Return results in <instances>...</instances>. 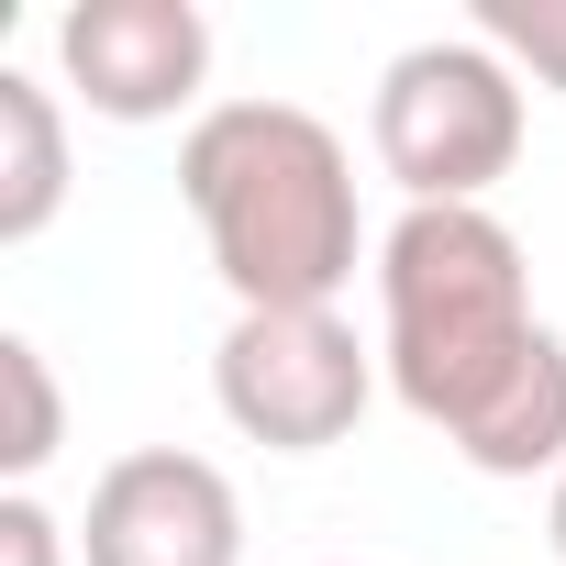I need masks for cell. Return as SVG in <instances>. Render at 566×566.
<instances>
[{
  "label": "cell",
  "mask_w": 566,
  "mask_h": 566,
  "mask_svg": "<svg viewBox=\"0 0 566 566\" xmlns=\"http://www.w3.org/2000/svg\"><path fill=\"white\" fill-rule=\"evenodd\" d=\"M67 211V112L45 78L0 67V244H34Z\"/></svg>",
  "instance_id": "obj_7"
},
{
  "label": "cell",
  "mask_w": 566,
  "mask_h": 566,
  "mask_svg": "<svg viewBox=\"0 0 566 566\" xmlns=\"http://www.w3.org/2000/svg\"><path fill=\"white\" fill-rule=\"evenodd\" d=\"M178 200L222 266L233 312H334L356 277V167L301 101H211L178 145Z\"/></svg>",
  "instance_id": "obj_2"
},
{
  "label": "cell",
  "mask_w": 566,
  "mask_h": 566,
  "mask_svg": "<svg viewBox=\"0 0 566 566\" xmlns=\"http://www.w3.org/2000/svg\"><path fill=\"white\" fill-rule=\"evenodd\" d=\"M56 67L101 123H167L211 78V12L200 0H78L56 23Z\"/></svg>",
  "instance_id": "obj_6"
},
{
  "label": "cell",
  "mask_w": 566,
  "mask_h": 566,
  "mask_svg": "<svg viewBox=\"0 0 566 566\" xmlns=\"http://www.w3.org/2000/svg\"><path fill=\"white\" fill-rule=\"evenodd\" d=\"M78 555L90 566H244V500L211 455L134 444V455L101 467Z\"/></svg>",
  "instance_id": "obj_5"
},
{
  "label": "cell",
  "mask_w": 566,
  "mask_h": 566,
  "mask_svg": "<svg viewBox=\"0 0 566 566\" xmlns=\"http://www.w3.org/2000/svg\"><path fill=\"white\" fill-rule=\"evenodd\" d=\"M0 566H67V533H56V511L34 489L0 500Z\"/></svg>",
  "instance_id": "obj_10"
},
{
  "label": "cell",
  "mask_w": 566,
  "mask_h": 566,
  "mask_svg": "<svg viewBox=\"0 0 566 566\" xmlns=\"http://www.w3.org/2000/svg\"><path fill=\"white\" fill-rule=\"evenodd\" d=\"M0 389H12L0 467H12V489H23V478H34V467H56V444H67V400H56V367H45V345H34V334H0Z\"/></svg>",
  "instance_id": "obj_8"
},
{
  "label": "cell",
  "mask_w": 566,
  "mask_h": 566,
  "mask_svg": "<svg viewBox=\"0 0 566 566\" xmlns=\"http://www.w3.org/2000/svg\"><path fill=\"white\" fill-rule=\"evenodd\" d=\"M478 45H489L511 78L566 90V0H478Z\"/></svg>",
  "instance_id": "obj_9"
},
{
  "label": "cell",
  "mask_w": 566,
  "mask_h": 566,
  "mask_svg": "<svg viewBox=\"0 0 566 566\" xmlns=\"http://www.w3.org/2000/svg\"><path fill=\"white\" fill-rule=\"evenodd\" d=\"M544 533H555V555H566V478H555V500H544Z\"/></svg>",
  "instance_id": "obj_11"
},
{
  "label": "cell",
  "mask_w": 566,
  "mask_h": 566,
  "mask_svg": "<svg viewBox=\"0 0 566 566\" xmlns=\"http://www.w3.org/2000/svg\"><path fill=\"white\" fill-rule=\"evenodd\" d=\"M211 400L266 455H323L367 422L378 356L356 345L345 312H233V334L211 356Z\"/></svg>",
  "instance_id": "obj_4"
},
{
  "label": "cell",
  "mask_w": 566,
  "mask_h": 566,
  "mask_svg": "<svg viewBox=\"0 0 566 566\" xmlns=\"http://www.w3.org/2000/svg\"><path fill=\"white\" fill-rule=\"evenodd\" d=\"M378 367L478 478H566V334L500 211H400L378 244Z\"/></svg>",
  "instance_id": "obj_1"
},
{
  "label": "cell",
  "mask_w": 566,
  "mask_h": 566,
  "mask_svg": "<svg viewBox=\"0 0 566 566\" xmlns=\"http://www.w3.org/2000/svg\"><path fill=\"white\" fill-rule=\"evenodd\" d=\"M367 134H378V167L411 189V211H489V189L522 156V78L478 34L400 45L378 67Z\"/></svg>",
  "instance_id": "obj_3"
}]
</instances>
